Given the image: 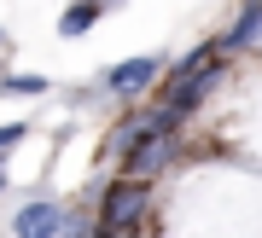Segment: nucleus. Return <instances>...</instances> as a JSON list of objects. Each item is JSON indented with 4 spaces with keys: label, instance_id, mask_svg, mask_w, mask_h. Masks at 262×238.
Segmentation results:
<instances>
[{
    "label": "nucleus",
    "instance_id": "obj_1",
    "mask_svg": "<svg viewBox=\"0 0 262 238\" xmlns=\"http://www.w3.org/2000/svg\"><path fill=\"white\" fill-rule=\"evenodd\" d=\"M151 203V186L134 174V180H117L111 192H105V203H99V227H111V232H128V221L140 215Z\"/></svg>",
    "mask_w": 262,
    "mask_h": 238
},
{
    "label": "nucleus",
    "instance_id": "obj_2",
    "mask_svg": "<svg viewBox=\"0 0 262 238\" xmlns=\"http://www.w3.org/2000/svg\"><path fill=\"white\" fill-rule=\"evenodd\" d=\"M210 87H215V64H198V70H187V76H175V99H169V116L181 122L187 110H198Z\"/></svg>",
    "mask_w": 262,
    "mask_h": 238
},
{
    "label": "nucleus",
    "instance_id": "obj_3",
    "mask_svg": "<svg viewBox=\"0 0 262 238\" xmlns=\"http://www.w3.org/2000/svg\"><path fill=\"white\" fill-rule=\"evenodd\" d=\"M12 232L18 238H53V232H64V209L58 203H24L18 221H12Z\"/></svg>",
    "mask_w": 262,
    "mask_h": 238
},
{
    "label": "nucleus",
    "instance_id": "obj_4",
    "mask_svg": "<svg viewBox=\"0 0 262 238\" xmlns=\"http://www.w3.org/2000/svg\"><path fill=\"white\" fill-rule=\"evenodd\" d=\"M158 70H163V58H128V64H117L105 82H111L117 93H140V87L158 82Z\"/></svg>",
    "mask_w": 262,
    "mask_h": 238
},
{
    "label": "nucleus",
    "instance_id": "obj_5",
    "mask_svg": "<svg viewBox=\"0 0 262 238\" xmlns=\"http://www.w3.org/2000/svg\"><path fill=\"white\" fill-rule=\"evenodd\" d=\"M256 35H262V0H245V12L233 18V29H227V35L215 41V46H222V53H245V46H251Z\"/></svg>",
    "mask_w": 262,
    "mask_h": 238
},
{
    "label": "nucleus",
    "instance_id": "obj_6",
    "mask_svg": "<svg viewBox=\"0 0 262 238\" xmlns=\"http://www.w3.org/2000/svg\"><path fill=\"white\" fill-rule=\"evenodd\" d=\"M140 139H146V146H134V151H128V163L146 174V169H158L163 157H169V139H158V128H151V122H146V134H140Z\"/></svg>",
    "mask_w": 262,
    "mask_h": 238
},
{
    "label": "nucleus",
    "instance_id": "obj_7",
    "mask_svg": "<svg viewBox=\"0 0 262 238\" xmlns=\"http://www.w3.org/2000/svg\"><path fill=\"white\" fill-rule=\"evenodd\" d=\"M94 23H99V6H94V0H76L64 18H58V35H64V41H70V35H88Z\"/></svg>",
    "mask_w": 262,
    "mask_h": 238
},
{
    "label": "nucleus",
    "instance_id": "obj_8",
    "mask_svg": "<svg viewBox=\"0 0 262 238\" xmlns=\"http://www.w3.org/2000/svg\"><path fill=\"white\" fill-rule=\"evenodd\" d=\"M0 87H6V93H18V99H24V93H47V76H6Z\"/></svg>",
    "mask_w": 262,
    "mask_h": 238
},
{
    "label": "nucleus",
    "instance_id": "obj_9",
    "mask_svg": "<svg viewBox=\"0 0 262 238\" xmlns=\"http://www.w3.org/2000/svg\"><path fill=\"white\" fill-rule=\"evenodd\" d=\"M18 139H24V122H6V128H0V157L18 146Z\"/></svg>",
    "mask_w": 262,
    "mask_h": 238
},
{
    "label": "nucleus",
    "instance_id": "obj_10",
    "mask_svg": "<svg viewBox=\"0 0 262 238\" xmlns=\"http://www.w3.org/2000/svg\"><path fill=\"white\" fill-rule=\"evenodd\" d=\"M94 6H111V0H94ZM117 6H122V0H117Z\"/></svg>",
    "mask_w": 262,
    "mask_h": 238
},
{
    "label": "nucleus",
    "instance_id": "obj_11",
    "mask_svg": "<svg viewBox=\"0 0 262 238\" xmlns=\"http://www.w3.org/2000/svg\"><path fill=\"white\" fill-rule=\"evenodd\" d=\"M0 186H6V180H0Z\"/></svg>",
    "mask_w": 262,
    "mask_h": 238
}]
</instances>
